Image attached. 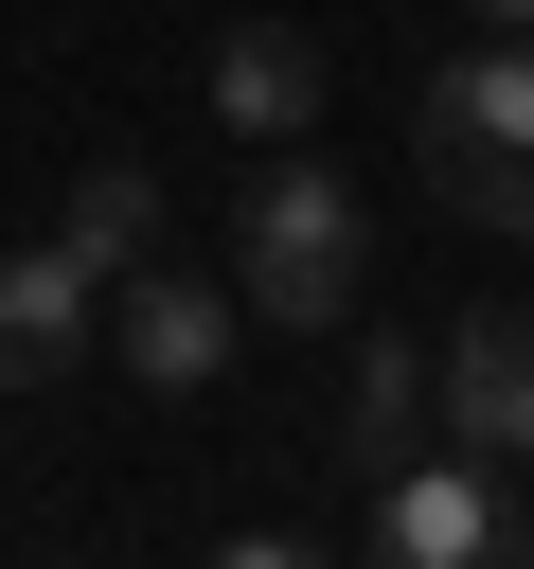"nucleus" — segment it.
<instances>
[{"label": "nucleus", "instance_id": "8", "mask_svg": "<svg viewBox=\"0 0 534 569\" xmlns=\"http://www.w3.org/2000/svg\"><path fill=\"white\" fill-rule=\"evenodd\" d=\"M53 249H71L89 284H125V267L160 249V178H142V160H89V178L53 196Z\"/></svg>", "mask_w": 534, "mask_h": 569}, {"label": "nucleus", "instance_id": "1", "mask_svg": "<svg viewBox=\"0 0 534 569\" xmlns=\"http://www.w3.org/2000/svg\"><path fill=\"white\" fill-rule=\"evenodd\" d=\"M231 284H249V320H285V338H338V320L374 302V196H356L338 160H303V142H249Z\"/></svg>", "mask_w": 534, "mask_h": 569}, {"label": "nucleus", "instance_id": "9", "mask_svg": "<svg viewBox=\"0 0 534 569\" xmlns=\"http://www.w3.org/2000/svg\"><path fill=\"white\" fill-rule=\"evenodd\" d=\"M427 196L463 231H534V142H481V124H427Z\"/></svg>", "mask_w": 534, "mask_h": 569}, {"label": "nucleus", "instance_id": "5", "mask_svg": "<svg viewBox=\"0 0 534 569\" xmlns=\"http://www.w3.org/2000/svg\"><path fill=\"white\" fill-rule=\"evenodd\" d=\"M89 338H107V284L36 231V249H0V391H71L89 373Z\"/></svg>", "mask_w": 534, "mask_h": 569}, {"label": "nucleus", "instance_id": "4", "mask_svg": "<svg viewBox=\"0 0 534 569\" xmlns=\"http://www.w3.org/2000/svg\"><path fill=\"white\" fill-rule=\"evenodd\" d=\"M445 445H481L498 480L534 462V302H463L445 320Z\"/></svg>", "mask_w": 534, "mask_h": 569}, {"label": "nucleus", "instance_id": "2", "mask_svg": "<svg viewBox=\"0 0 534 569\" xmlns=\"http://www.w3.org/2000/svg\"><path fill=\"white\" fill-rule=\"evenodd\" d=\"M231 338H249V284H214V267H178V249H142V267L107 284V356H125V391H160V409H196V391L231 373Z\"/></svg>", "mask_w": 534, "mask_h": 569}, {"label": "nucleus", "instance_id": "10", "mask_svg": "<svg viewBox=\"0 0 534 569\" xmlns=\"http://www.w3.org/2000/svg\"><path fill=\"white\" fill-rule=\"evenodd\" d=\"M427 124H481V142H534V36H463L427 71Z\"/></svg>", "mask_w": 534, "mask_h": 569}, {"label": "nucleus", "instance_id": "7", "mask_svg": "<svg viewBox=\"0 0 534 569\" xmlns=\"http://www.w3.org/2000/svg\"><path fill=\"white\" fill-rule=\"evenodd\" d=\"M338 445L392 480L409 445H445V338H356V391H338Z\"/></svg>", "mask_w": 534, "mask_h": 569}, {"label": "nucleus", "instance_id": "3", "mask_svg": "<svg viewBox=\"0 0 534 569\" xmlns=\"http://www.w3.org/2000/svg\"><path fill=\"white\" fill-rule=\"evenodd\" d=\"M374 551H392V569H481V551H516L498 462H481V445H409V462L374 480Z\"/></svg>", "mask_w": 534, "mask_h": 569}, {"label": "nucleus", "instance_id": "11", "mask_svg": "<svg viewBox=\"0 0 534 569\" xmlns=\"http://www.w3.org/2000/svg\"><path fill=\"white\" fill-rule=\"evenodd\" d=\"M463 18H481V36H534V0H463Z\"/></svg>", "mask_w": 534, "mask_h": 569}, {"label": "nucleus", "instance_id": "6", "mask_svg": "<svg viewBox=\"0 0 534 569\" xmlns=\"http://www.w3.org/2000/svg\"><path fill=\"white\" fill-rule=\"evenodd\" d=\"M214 124L231 142H320V36L303 18H231L214 36Z\"/></svg>", "mask_w": 534, "mask_h": 569}]
</instances>
